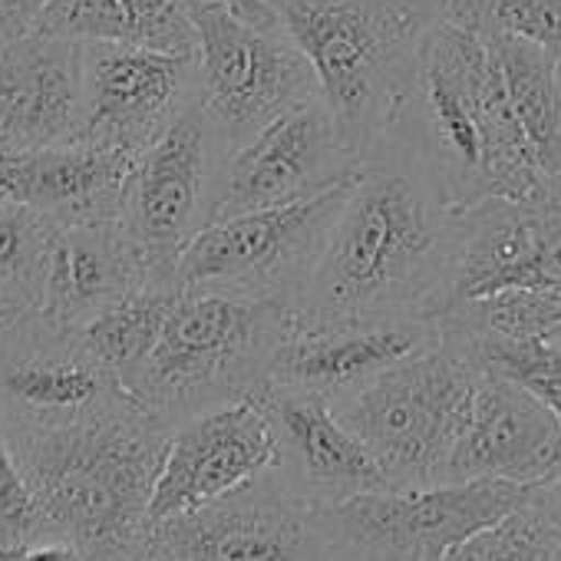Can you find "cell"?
Here are the masks:
<instances>
[{"instance_id":"836d02e7","label":"cell","mask_w":561,"mask_h":561,"mask_svg":"<svg viewBox=\"0 0 561 561\" xmlns=\"http://www.w3.org/2000/svg\"><path fill=\"white\" fill-rule=\"evenodd\" d=\"M535 499H538V505L548 512V518L554 522V528L561 531V472L551 476L548 482H538V485H535Z\"/></svg>"},{"instance_id":"4dcf8cb0","label":"cell","mask_w":561,"mask_h":561,"mask_svg":"<svg viewBox=\"0 0 561 561\" xmlns=\"http://www.w3.org/2000/svg\"><path fill=\"white\" fill-rule=\"evenodd\" d=\"M47 8L50 0H0V47L34 34Z\"/></svg>"},{"instance_id":"d4e9b609","label":"cell","mask_w":561,"mask_h":561,"mask_svg":"<svg viewBox=\"0 0 561 561\" xmlns=\"http://www.w3.org/2000/svg\"><path fill=\"white\" fill-rule=\"evenodd\" d=\"M439 341L462 351L482 374L525 387L561 420V344L505 334H439Z\"/></svg>"},{"instance_id":"74e56055","label":"cell","mask_w":561,"mask_h":561,"mask_svg":"<svg viewBox=\"0 0 561 561\" xmlns=\"http://www.w3.org/2000/svg\"><path fill=\"white\" fill-rule=\"evenodd\" d=\"M142 561H149V558H142Z\"/></svg>"},{"instance_id":"d6a6232c","label":"cell","mask_w":561,"mask_h":561,"mask_svg":"<svg viewBox=\"0 0 561 561\" xmlns=\"http://www.w3.org/2000/svg\"><path fill=\"white\" fill-rule=\"evenodd\" d=\"M218 4L228 8L231 14H238L241 21L257 24V27H274L277 24V14H274L271 0H218Z\"/></svg>"},{"instance_id":"83f0119b","label":"cell","mask_w":561,"mask_h":561,"mask_svg":"<svg viewBox=\"0 0 561 561\" xmlns=\"http://www.w3.org/2000/svg\"><path fill=\"white\" fill-rule=\"evenodd\" d=\"M443 18L518 34L561 60V0H443Z\"/></svg>"},{"instance_id":"1f68e13d","label":"cell","mask_w":561,"mask_h":561,"mask_svg":"<svg viewBox=\"0 0 561 561\" xmlns=\"http://www.w3.org/2000/svg\"><path fill=\"white\" fill-rule=\"evenodd\" d=\"M4 561H87L83 548L67 538H37L4 554Z\"/></svg>"},{"instance_id":"6da1fadb","label":"cell","mask_w":561,"mask_h":561,"mask_svg":"<svg viewBox=\"0 0 561 561\" xmlns=\"http://www.w3.org/2000/svg\"><path fill=\"white\" fill-rule=\"evenodd\" d=\"M456 228L459 208L430 162L390 133L364 156L295 314L305 321H436Z\"/></svg>"},{"instance_id":"9c48e42d","label":"cell","mask_w":561,"mask_h":561,"mask_svg":"<svg viewBox=\"0 0 561 561\" xmlns=\"http://www.w3.org/2000/svg\"><path fill=\"white\" fill-rule=\"evenodd\" d=\"M347 188L351 182L311 202L211 221L175 264L179 288L274 298L295 308L347 198Z\"/></svg>"},{"instance_id":"44dd1931","label":"cell","mask_w":561,"mask_h":561,"mask_svg":"<svg viewBox=\"0 0 561 561\" xmlns=\"http://www.w3.org/2000/svg\"><path fill=\"white\" fill-rule=\"evenodd\" d=\"M149 280L152 277L119 221L57 225L37 308L54 328L77 331Z\"/></svg>"},{"instance_id":"484cf974","label":"cell","mask_w":561,"mask_h":561,"mask_svg":"<svg viewBox=\"0 0 561 561\" xmlns=\"http://www.w3.org/2000/svg\"><path fill=\"white\" fill-rule=\"evenodd\" d=\"M558 548H561V531L538 505L531 485L528 499L518 508L472 531L446 554V561H554Z\"/></svg>"},{"instance_id":"cb8c5ba5","label":"cell","mask_w":561,"mask_h":561,"mask_svg":"<svg viewBox=\"0 0 561 561\" xmlns=\"http://www.w3.org/2000/svg\"><path fill=\"white\" fill-rule=\"evenodd\" d=\"M179 295V280H149V285L119 298L73 334L90 351V357H96L129 390V383L139 377L149 354L156 351Z\"/></svg>"},{"instance_id":"7402d4cb","label":"cell","mask_w":561,"mask_h":561,"mask_svg":"<svg viewBox=\"0 0 561 561\" xmlns=\"http://www.w3.org/2000/svg\"><path fill=\"white\" fill-rule=\"evenodd\" d=\"M80 44H126L195 54L188 0H50L41 27Z\"/></svg>"},{"instance_id":"5bb4252c","label":"cell","mask_w":561,"mask_h":561,"mask_svg":"<svg viewBox=\"0 0 561 561\" xmlns=\"http://www.w3.org/2000/svg\"><path fill=\"white\" fill-rule=\"evenodd\" d=\"M436 341L439 328L426 318L305 321L295 314L274 351L267 387L305 390L334 403Z\"/></svg>"},{"instance_id":"8d00e7d4","label":"cell","mask_w":561,"mask_h":561,"mask_svg":"<svg viewBox=\"0 0 561 561\" xmlns=\"http://www.w3.org/2000/svg\"><path fill=\"white\" fill-rule=\"evenodd\" d=\"M0 156H4V149H0Z\"/></svg>"},{"instance_id":"f1b7e54d","label":"cell","mask_w":561,"mask_h":561,"mask_svg":"<svg viewBox=\"0 0 561 561\" xmlns=\"http://www.w3.org/2000/svg\"><path fill=\"white\" fill-rule=\"evenodd\" d=\"M37 538H41V525H37V505L31 485L11 446L0 436V561H4L8 551Z\"/></svg>"},{"instance_id":"2e32d148","label":"cell","mask_w":561,"mask_h":561,"mask_svg":"<svg viewBox=\"0 0 561 561\" xmlns=\"http://www.w3.org/2000/svg\"><path fill=\"white\" fill-rule=\"evenodd\" d=\"M277 436L261 397L215 407L172 430L152 495V522L198 508L274 462Z\"/></svg>"},{"instance_id":"ac0fdd59","label":"cell","mask_w":561,"mask_h":561,"mask_svg":"<svg viewBox=\"0 0 561 561\" xmlns=\"http://www.w3.org/2000/svg\"><path fill=\"white\" fill-rule=\"evenodd\" d=\"M83 44L34 31L0 47V149H41L83 133Z\"/></svg>"},{"instance_id":"4fadbf2b","label":"cell","mask_w":561,"mask_h":561,"mask_svg":"<svg viewBox=\"0 0 561 561\" xmlns=\"http://www.w3.org/2000/svg\"><path fill=\"white\" fill-rule=\"evenodd\" d=\"M83 100L80 139L139 156L198 100L195 54L83 44Z\"/></svg>"},{"instance_id":"8992f818","label":"cell","mask_w":561,"mask_h":561,"mask_svg":"<svg viewBox=\"0 0 561 561\" xmlns=\"http://www.w3.org/2000/svg\"><path fill=\"white\" fill-rule=\"evenodd\" d=\"M479 380L482 370L462 351L436 341L331 407L374 453L387 489L439 485Z\"/></svg>"},{"instance_id":"f546056e","label":"cell","mask_w":561,"mask_h":561,"mask_svg":"<svg viewBox=\"0 0 561 561\" xmlns=\"http://www.w3.org/2000/svg\"><path fill=\"white\" fill-rule=\"evenodd\" d=\"M37 314L41 308L18 285L0 277V347H8Z\"/></svg>"},{"instance_id":"3957f363","label":"cell","mask_w":561,"mask_h":561,"mask_svg":"<svg viewBox=\"0 0 561 561\" xmlns=\"http://www.w3.org/2000/svg\"><path fill=\"white\" fill-rule=\"evenodd\" d=\"M420 149L456 208L535 198L551 175L528 142L482 31L439 18L420 50L413 93L393 129Z\"/></svg>"},{"instance_id":"7a4b0ae2","label":"cell","mask_w":561,"mask_h":561,"mask_svg":"<svg viewBox=\"0 0 561 561\" xmlns=\"http://www.w3.org/2000/svg\"><path fill=\"white\" fill-rule=\"evenodd\" d=\"M0 436L31 485L41 538H67L87 561H142L169 423L126 390L73 423Z\"/></svg>"},{"instance_id":"277c9868","label":"cell","mask_w":561,"mask_h":561,"mask_svg":"<svg viewBox=\"0 0 561 561\" xmlns=\"http://www.w3.org/2000/svg\"><path fill=\"white\" fill-rule=\"evenodd\" d=\"M277 24L311 60L347 142L367 156L413 93L416 64L443 0H271Z\"/></svg>"},{"instance_id":"4316f807","label":"cell","mask_w":561,"mask_h":561,"mask_svg":"<svg viewBox=\"0 0 561 561\" xmlns=\"http://www.w3.org/2000/svg\"><path fill=\"white\" fill-rule=\"evenodd\" d=\"M57 225L24 202L0 195V277L18 285L34 305Z\"/></svg>"},{"instance_id":"e0dca14e","label":"cell","mask_w":561,"mask_h":561,"mask_svg":"<svg viewBox=\"0 0 561 561\" xmlns=\"http://www.w3.org/2000/svg\"><path fill=\"white\" fill-rule=\"evenodd\" d=\"M561 472V420L525 387L482 374L443 482L538 485Z\"/></svg>"},{"instance_id":"d590c367","label":"cell","mask_w":561,"mask_h":561,"mask_svg":"<svg viewBox=\"0 0 561 561\" xmlns=\"http://www.w3.org/2000/svg\"><path fill=\"white\" fill-rule=\"evenodd\" d=\"M554 561H561V548H558V554H554Z\"/></svg>"},{"instance_id":"9a60e30c","label":"cell","mask_w":561,"mask_h":561,"mask_svg":"<svg viewBox=\"0 0 561 561\" xmlns=\"http://www.w3.org/2000/svg\"><path fill=\"white\" fill-rule=\"evenodd\" d=\"M126 387L77 341L37 314L8 347H0V433L73 423Z\"/></svg>"},{"instance_id":"ffe728a7","label":"cell","mask_w":561,"mask_h":561,"mask_svg":"<svg viewBox=\"0 0 561 561\" xmlns=\"http://www.w3.org/2000/svg\"><path fill=\"white\" fill-rule=\"evenodd\" d=\"M136 156L90 139L0 156V195L31 205L54 225L119 221Z\"/></svg>"},{"instance_id":"8fae6325","label":"cell","mask_w":561,"mask_h":561,"mask_svg":"<svg viewBox=\"0 0 561 561\" xmlns=\"http://www.w3.org/2000/svg\"><path fill=\"white\" fill-rule=\"evenodd\" d=\"M518 482H439L374 489L328 508L331 561H446L472 531L528 499Z\"/></svg>"},{"instance_id":"ba28073f","label":"cell","mask_w":561,"mask_h":561,"mask_svg":"<svg viewBox=\"0 0 561 561\" xmlns=\"http://www.w3.org/2000/svg\"><path fill=\"white\" fill-rule=\"evenodd\" d=\"M188 18L198 41V103L228 149L274 116L321 96L311 60L280 24H248L218 0H188Z\"/></svg>"},{"instance_id":"603a6c76","label":"cell","mask_w":561,"mask_h":561,"mask_svg":"<svg viewBox=\"0 0 561 561\" xmlns=\"http://www.w3.org/2000/svg\"><path fill=\"white\" fill-rule=\"evenodd\" d=\"M489 41L508 103L551 179L561 175V60L535 41L499 27H476Z\"/></svg>"},{"instance_id":"7c38bea8","label":"cell","mask_w":561,"mask_h":561,"mask_svg":"<svg viewBox=\"0 0 561 561\" xmlns=\"http://www.w3.org/2000/svg\"><path fill=\"white\" fill-rule=\"evenodd\" d=\"M360 165L364 156L347 142L324 96H314L228 152L211 221L311 202L354 182Z\"/></svg>"},{"instance_id":"5b68a950","label":"cell","mask_w":561,"mask_h":561,"mask_svg":"<svg viewBox=\"0 0 561 561\" xmlns=\"http://www.w3.org/2000/svg\"><path fill=\"white\" fill-rule=\"evenodd\" d=\"M295 308L274 298L182 291L129 393L172 430L198 413L267 390Z\"/></svg>"},{"instance_id":"e575fe53","label":"cell","mask_w":561,"mask_h":561,"mask_svg":"<svg viewBox=\"0 0 561 561\" xmlns=\"http://www.w3.org/2000/svg\"><path fill=\"white\" fill-rule=\"evenodd\" d=\"M548 291H554L558 295V308H561V288H548ZM554 344H561V321H558V331H554V337H551Z\"/></svg>"},{"instance_id":"52a82bcc","label":"cell","mask_w":561,"mask_h":561,"mask_svg":"<svg viewBox=\"0 0 561 561\" xmlns=\"http://www.w3.org/2000/svg\"><path fill=\"white\" fill-rule=\"evenodd\" d=\"M149 561H331L328 508L274 462L231 492L159 518L146 531Z\"/></svg>"},{"instance_id":"30bf717a","label":"cell","mask_w":561,"mask_h":561,"mask_svg":"<svg viewBox=\"0 0 561 561\" xmlns=\"http://www.w3.org/2000/svg\"><path fill=\"white\" fill-rule=\"evenodd\" d=\"M228 142L195 100L136 156L119 225L152 280H175L182 251L211 225Z\"/></svg>"},{"instance_id":"d6986e66","label":"cell","mask_w":561,"mask_h":561,"mask_svg":"<svg viewBox=\"0 0 561 561\" xmlns=\"http://www.w3.org/2000/svg\"><path fill=\"white\" fill-rule=\"evenodd\" d=\"M257 397L277 436L274 466L308 499L334 508L360 492L387 489L374 453L337 416L331 400L288 387H267Z\"/></svg>"}]
</instances>
